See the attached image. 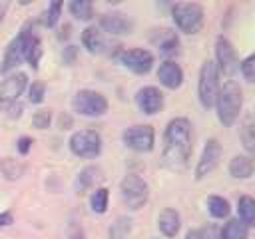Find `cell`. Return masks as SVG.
I'll return each instance as SVG.
<instances>
[{
    "instance_id": "cell-17",
    "label": "cell",
    "mask_w": 255,
    "mask_h": 239,
    "mask_svg": "<svg viewBox=\"0 0 255 239\" xmlns=\"http://www.w3.org/2000/svg\"><path fill=\"white\" fill-rule=\"evenodd\" d=\"M157 80L165 86V88H169V90H175V88H179L181 86V80H183V72H181V68L175 64V62H163L161 66H159V70H157Z\"/></svg>"
},
{
    "instance_id": "cell-2",
    "label": "cell",
    "mask_w": 255,
    "mask_h": 239,
    "mask_svg": "<svg viewBox=\"0 0 255 239\" xmlns=\"http://www.w3.org/2000/svg\"><path fill=\"white\" fill-rule=\"evenodd\" d=\"M213 106L217 108L219 121L223 125H233L235 120L239 118V112H241V106H243L241 88L235 82L223 84V88H219V92H217V98H215Z\"/></svg>"
},
{
    "instance_id": "cell-15",
    "label": "cell",
    "mask_w": 255,
    "mask_h": 239,
    "mask_svg": "<svg viewBox=\"0 0 255 239\" xmlns=\"http://www.w3.org/2000/svg\"><path fill=\"white\" fill-rule=\"evenodd\" d=\"M100 26L114 36H122V34H129L131 32V20L126 18V14L122 12H108L100 18Z\"/></svg>"
},
{
    "instance_id": "cell-9",
    "label": "cell",
    "mask_w": 255,
    "mask_h": 239,
    "mask_svg": "<svg viewBox=\"0 0 255 239\" xmlns=\"http://www.w3.org/2000/svg\"><path fill=\"white\" fill-rule=\"evenodd\" d=\"M28 84V78L26 74H14V76H8L4 82H0V112L8 110L24 92Z\"/></svg>"
},
{
    "instance_id": "cell-35",
    "label": "cell",
    "mask_w": 255,
    "mask_h": 239,
    "mask_svg": "<svg viewBox=\"0 0 255 239\" xmlns=\"http://www.w3.org/2000/svg\"><path fill=\"white\" fill-rule=\"evenodd\" d=\"M30 143H32L30 137H20V139H18V149H20V153H28Z\"/></svg>"
},
{
    "instance_id": "cell-5",
    "label": "cell",
    "mask_w": 255,
    "mask_h": 239,
    "mask_svg": "<svg viewBox=\"0 0 255 239\" xmlns=\"http://www.w3.org/2000/svg\"><path fill=\"white\" fill-rule=\"evenodd\" d=\"M72 108H74V112H78L82 116L96 118V116H104L108 112V100L100 92L80 90L72 100Z\"/></svg>"
},
{
    "instance_id": "cell-25",
    "label": "cell",
    "mask_w": 255,
    "mask_h": 239,
    "mask_svg": "<svg viewBox=\"0 0 255 239\" xmlns=\"http://www.w3.org/2000/svg\"><path fill=\"white\" fill-rule=\"evenodd\" d=\"M70 12L78 18V20H90L94 16V4L88 0H74L70 4Z\"/></svg>"
},
{
    "instance_id": "cell-31",
    "label": "cell",
    "mask_w": 255,
    "mask_h": 239,
    "mask_svg": "<svg viewBox=\"0 0 255 239\" xmlns=\"http://www.w3.org/2000/svg\"><path fill=\"white\" fill-rule=\"evenodd\" d=\"M44 92H46L44 84H42V82H34V84L30 86V96H28V100H30L32 104H40V102L44 100Z\"/></svg>"
},
{
    "instance_id": "cell-32",
    "label": "cell",
    "mask_w": 255,
    "mask_h": 239,
    "mask_svg": "<svg viewBox=\"0 0 255 239\" xmlns=\"http://www.w3.org/2000/svg\"><path fill=\"white\" fill-rule=\"evenodd\" d=\"M253 66H255V56H247V58L241 62V72H243V78H245L247 82H253V78H255Z\"/></svg>"
},
{
    "instance_id": "cell-39",
    "label": "cell",
    "mask_w": 255,
    "mask_h": 239,
    "mask_svg": "<svg viewBox=\"0 0 255 239\" xmlns=\"http://www.w3.org/2000/svg\"><path fill=\"white\" fill-rule=\"evenodd\" d=\"M70 239H84V235H82V231H76L70 235Z\"/></svg>"
},
{
    "instance_id": "cell-20",
    "label": "cell",
    "mask_w": 255,
    "mask_h": 239,
    "mask_svg": "<svg viewBox=\"0 0 255 239\" xmlns=\"http://www.w3.org/2000/svg\"><path fill=\"white\" fill-rule=\"evenodd\" d=\"M40 56H42L40 40H38V36H36L34 32H30V26H28V32H26V48H24V60H28L32 68H38Z\"/></svg>"
},
{
    "instance_id": "cell-37",
    "label": "cell",
    "mask_w": 255,
    "mask_h": 239,
    "mask_svg": "<svg viewBox=\"0 0 255 239\" xmlns=\"http://www.w3.org/2000/svg\"><path fill=\"white\" fill-rule=\"evenodd\" d=\"M6 8H8V2H0V22H2V18H4Z\"/></svg>"
},
{
    "instance_id": "cell-33",
    "label": "cell",
    "mask_w": 255,
    "mask_h": 239,
    "mask_svg": "<svg viewBox=\"0 0 255 239\" xmlns=\"http://www.w3.org/2000/svg\"><path fill=\"white\" fill-rule=\"evenodd\" d=\"M32 123H34L38 129L48 127V123H50V112H48V110H40V112H36V116L32 118Z\"/></svg>"
},
{
    "instance_id": "cell-27",
    "label": "cell",
    "mask_w": 255,
    "mask_h": 239,
    "mask_svg": "<svg viewBox=\"0 0 255 239\" xmlns=\"http://www.w3.org/2000/svg\"><path fill=\"white\" fill-rule=\"evenodd\" d=\"M90 203H92V209L96 213H106V209H108V189L106 187H98L92 193Z\"/></svg>"
},
{
    "instance_id": "cell-36",
    "label": "cell",
    "mask_w": 255,
    "mask_h": 239,
    "mask_svg": "<svg viewBox=\"0 0 255 239\" xmlns=\"http://www.w3.org/2000/svg\"><path fill=\"white\" fill-rule=\"evenodd\" d=\"M10 223H12V215H10V213H2V215H0V227L10 225Z\"/></svg>"
},
{
    "instance_id": "cell-22",
    "label": "cell",
    "mask_w": 255,
    "mask_h": 239,
    "mask_svg": "<svg viewBox=\"0 0 255 239\" xmlns=\"http://www.w3.org/2000/svg\"><path fill=\"white\" fill-rule=\"evenodd\" d=\"M237 209H239V217H241L239 221L245 223L247 227H251L255 223V201H253V197H249V195L239 197Z\"/></svg>"
},
{
    "instance_id": "cell-19",
    "label": "cell",
    "mask_w": 255,
    "mask_h": 239,
    "mask_svg": "<svg viewBox=\"0 0 255 239\" xmlns=\"http://www.w3.org/2000/svg\"><path fill=\"white\" fill-rule=\"evenodd\" d=\"M82 42H84V46L88 48V52H92V54H102V52H106V38H104V34H102L98 28H94V26H90V28L84 30Z\"/></svg>"
},
{
    "instance_id": "cell-3",
    "label": "cell",
    "mask_w": 255,
    "mask_h": 239,
    "mask_svg": "<svg viewBox=\"0 0 255 239\" xmlns=\"http://www.w3.org/2000/svg\"><path fill=\"white\" fill-rule=\"evenodd\" d=\"M177 28L185 34H197L203 26V8L195 2H179L171 8Z\"/></svg>"
},
{
    "instance_id": "cell-6",
    "label": "cell",
    "mask_w": 255,
    "mask_h": 239,
    "mask_svg": "<svg viewBox=\"0 0 255 239\" xmlns=\"http://www.w3.org/2000/svg\"><path fill=\"white\" fill-rule=\"evenodd\" d=\"M120 193H122L124 203H126L129 209H139V207H143V203L147 201V195H149L147 183H145L141 177L133 175V173H129V175H126V177L122 179V183H120Z\"/></svg>"
},
{
    "instance_id": "cell-1",
    "label": "cell",
    "mask_w": 255,
    "mask_h": 239,
    "mask_svg": "<svg viewBox=\"0 0 255 239\" xmlns=\"http://www.w3.org/2000/svg\"><path fill=\"white\" fill-rule=\"evenodd\" d=\"M191 153V125L185 118H175L167 123L163 135V165L169 169H181Z\"/></svg>"
},
{
    "instance_id": "cell-28",
    "label": "cell",
    "mask_w": 255,
    "mask_h": 239,
    "mask_svg": "<svg viewBox=\"0 0 255 239\" xmlns=\"http://www.w3.org/2000/svg\"><path fill=\"white\" fill-rule=\"evenodd\" d=\"M241 139H243V145L247 151H253V143H255V137H253V118L247 116L245 121H243V127H241Z\"/></svg>"
},
{
    "instance_id": "cell-11",
    "label": "cell",
    "mask_w": 255,
    "mask_h": 239,
    "mask_svg": "<svg viewBox=\"0 0 255 239\" xmlns=\"http://www.w3.org/2000/svg\"><path fill=\"white\" fill-rule=\"evenodd\" d=\"M219 159H221V145H219L217 139H209V141L205 143L203 153H201V159H199V163H197L195 177L201 179V177H205L207 173H211V171L217 167Z\"/></svg>"
},
{
    "instance_id": "cell-24",
    "label": "cell",
    "mask_w": 255,
    "mask_h": 239,
    "mask_svg": "<svg viewBox=\"0 0 255 239\" xmlns=\"http://www.w3.org/2000/svg\"><path fill=\"white\" fill-rule=\"evenodd\" d=\"M207 209L215 219H223L229 215V203H227V199H223L219 195H211L207 199Z\"/></svg>"
},
{
    "instance_id": "cell-30",
    "label": "cell",
    "mask_w": 255,
    "mask_h": 239,
    "mask_svg": "<svg viewBox=\"0 0 255 239\" xmlns=\"http://www.w3.org/2000/svg\"><path fill=\"white\" fill-rule=\"evenodd\" d=\"M60 10H62V2H52L50 8L44 12V24H46L48 28L56 26V22H58V18H60Z\"/></svg>"
},
{
    "instance_id": "cell-26",
    "label": "cell",
    "mask_w": 255,
    "mask_h": 239,
    "mask_svg": "<svg viewBox=\"0 0 255 239\" xmlns=\"http://www.w3.org/2000/svg\"><path fill=\"white\" fill-rule=\"evenodd\" d=\"M102 175H100V169L98 167H86L82 173H80V177H78V181H76V185H78V189L80 191H84V189H88L94 181H98Z\"/></svg>"
},
{
    "instance_id": "cell-12",
    "label": "cell",
    "mask_w": 255,
    "mask_h": 239,
    "mask_svg": "<svg viewBox=\"0 0 255 239\" xmlns=\"http://www.w3.org/2000/svg\"><path fill=\"white\" fill-rule=\"evenodd\" d=\"M26 32H28V26L22 28V32L10 42V46L6 48V54H4V60H2V72H10L12 68H16L22 60H24V48H26Z\"/></svg>"
},
{
    "instance_id": "cell-29",
    "label": "cell",
    "mask_w": 255,
    "mask_h": 239,
    "mask_svg": "<svg viewBox=\"0 0 255 239\" xmlns=\"http://www.w3.org/2000/svg\"><path fill=\"white\" fill-rule=\"evenodd\" d=\"M129 219H124V217H120L114 225H112V229H110V239H124L126 235H128V231H129Z\"/></svg>"
},
{
    "instance_id": "cell-18",
    "label": "cell",
    "mask_w": 255,
    "mask_h": 239,
    "mask_svg": "<svg viewBox=\"0 0 255 239\" xmlns=\"http://www.w3.org/2000/svg\"><path fill=\"white\" fill-rule=\"evenodd\" d=\"M157 225H159V231L165 235V237H173L177 235L179 231V213L175 209H163L157 217Z\"/></svg>"
},
{
    "instance_id": "cell-16",
    "label": "cell",
    "mask_w": 255,
    "mask_h": 239,
    "mask_svg": "<svg viewBox=\"0 0 255 239\" xmlns=\"http://www.w3.org/2000/svg\"><path fill=\"white\" fill-rule=\"evenodd\" d=\"M151 42L153 46L165 54V56H171V54H177V48H179V40H177V34L169 28H161V30H153L151 34Z\"/></svg>"
},
{
    "instance_id": "cell-21",
    "label": "cell",
    "mask_w": 255,
    "mask_h": 239,
    "mask_svg": "<svg viewBox=\"0 0 255 239\" xmlns=\"http://www.w3.org/2000/svg\"><path fill=\"white\" fill-rule=\"evenodd\" d=\"M229 173L235 179H247L253 173V161L249 157H245V155H237L229 163Z\"/></svg>"
},
{
    "instance_id": "cell-10",
    "label": "cell",
    "mask_w": 255,
    "mask_h": 239,
    "mask_svg": "<svg viewBox=\"0 0 255 239\" xmlns=\"http://www.w3.org/2000/svg\"><path fill=\"white\" fill-rule=\"evenodd\" d=\"M120 62L133 74H147L153 66V56L143 48H131L120 52Z\"/></svg>"
},
{
    "instance_id": "cell-8",
    "label": "cell",
    "mask_w": 255,
    "mask_h": 239,
    "mask_svg": "<svg viewBox=\"0 0 255 239\" xmlns=\"http://www.w3.org/2000/svg\"><path fill=\"white\" fill-rule=\"evenodd\" d=\"M153 137L155 133L151 125H131L124 131V143L133 151H151Z\"/></svg>"
},
{
    "instance_id": "cell-38",
    "label": "cell",
    "mask_w": 255,
    "mask_h": 239,
    "mask_svg": "<svg viewBox=\"0 0 255 239\" xmlns=\"http://www.w3.org/2000/svg\"><path fill=\"white\" fill-rule=\"evenodd\" d=\"M185 239H201V237H199V231H189Z\"/></svg>"
},
{
    "instance_id": "cell-7",
    "label": "cell",
    "mask_w": 255,
    "mask_h": 239,
    "mask_svg": "<svg viewBox=\"0 0 255 239\" xmlns=\"http://www.w3.org/2000/svg\"><path fill=\"white\" fill-rule=\"evenodd\" d=\"M70 149L78 157H96L102 151V137L94 129L76 131L70 137Z\"/></svg>"
},
{
    "instance_id": "cell-14",
    "label": "cell",
    "mask_w": 255,
    "mask_h": 239,
    "mask_svg": "<svg viewBox=\"0 0 255 239\" xmlns=\"http://www.w3.org/2000/svg\"><path fill=\"white\" fill-rule=\"evenodd\" d=\"M135 104L143 114H149V116L157 114L163 108V94L153 86L141 88L137 92V96H135Z\"/></svg>"
},
{
    "instance_id": "cell-34",
    "label": "cell",
    "mask_w": 255,
    "mask_h": 239,
    "mask_svg": "<svg viewBox=\"0 0 255 239\" xmlns=\"http://www.w3.org/2000/svg\"><path fill=\"white\" fill-rule=\"evenodd\" d=\"M199 237L201 239H221V229L215 225H205L203 229H199Z\"/></svg>"
},
{
    "instance_id": "cell-13",
    "label": "cell",
    "mask_w": 255,
    "mask_h": 239,
    "mask_svg": "<svg viewBox=\"0 0 255 239\" xmlns=\"http://www.w3.org/2000/svg\"><path fill=\"white\" fill-rule=\"evenodd\" d=\"M215 58H217V72H223V74H233L235 70V64H237V58H235V48L231 46V42L223 36L217 38V44H215Z\"/></svg>"
},
{
    "instance_id": "cell-4",
    "label": "cell",
    "mask_w": 255,
    "mask_h": 239,
    "mask_svg": "<svg viewBox=\"0 0 255 239\" xmlns=\"http://www.w3.org/2000/svg\"><path fill=\"white\" fill-rule=\"evenodd\" d=\"M197 92H199V102L203 108H211L215 104V98L219 92V72H217L215 62H211V60L203 62V66L199 70Z\"/></svg>"
},
{
    "instance_id": "cell-23",
    "label": "cell",
    "mask_w": 255,
    "mask_h": 239,
    "mask_svg": "<svg viewBox=\"0 0 255 239\" xmlns=\"http://www.w3.org/2000/svg\"><path fill=\"white\" fill-rule=\"evenodd\" d=\"M247 225L239 219H229L221 231V239H247Z\"/></svg>"
}]
</instances>
